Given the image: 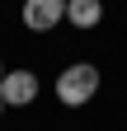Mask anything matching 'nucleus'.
Here are the masks:
<instances>
[{"instance_id": "obj_1", "label": "nucleus", "mask_w": 127, "mask_h": 131, "mask_svg": "<svg viewBox=\"0 0 127 131\" xmlns=\"http://www.w3.org/2000/svg\"><path fill=\"white\" fill-rule=\"evenodd\" d=\"M94 94H99V66L94 61H75L57 75V98L66 108H85Z\"/></svg>"}, {"instance_id": "obj_2", "label": "nucleus", "mask_w": 127, "mask_h": 131, "mask_svg": "<svg viewBox=\"0 0 127 131\" xmlns=\"http://www.w3.org/2000/svg\"><path fill=\"white\" fill-rule=\"evenodd\" d=\"M57 24H66V0H24V28L52 33Z\"/></svg>"}, {"instance_id": "obj_3", "label": "nucleus", "mask_w": 127, "mask_h": 131, "mask_svg": "<svg viewBox=\"0 0 127 131\" xmlns=\"http://www.w3.org/2000/svg\"><path fill=\"white\" fill-rule=\"evenodd\" d=\"M0 98H5V108H28V103L38 98V75H33V70H5Z\"/></svg>"}, {"instance_id": "obj_4", "label": "nucleus", "mask_w": 127, "mask_h": 131, "mask_svg": "<svg viewBox=\"0 0 127 131\" xmlns=\"http://www.w3.org/2000/svg\"><path fill=\"white\" fill-rule=\"evenodd\" d=\"M66 24L71 28H99L104 24V0H66Z\"/></svg>"}, {"instance_id": "obj_5", "label": "nucleus", "mask_w": 127, "mask_h": 131, "mask_svg": "<svg viewBox=\"0 0 127 131\" xmlns=\"http://www.w3.org/2000/svg\"><path fill=\"white\" fill-rule=\"evenodd\" d=\"M0 117H5V98H0Z\"/></svg>"}, {"instance_id": "obj_6", "label": "nucleus", "mask_w": 127, "mask_h": 131, "mask_svg": "<svg viewBox=\"0 0 127 131\" xmlns=\"http://www.w3.org/2000/svg\"><path fill=\"white\" fill-rule=\"evenodd\" d=\"M0 80H5V61H0Z\"/></svg>"}]
</instances>
